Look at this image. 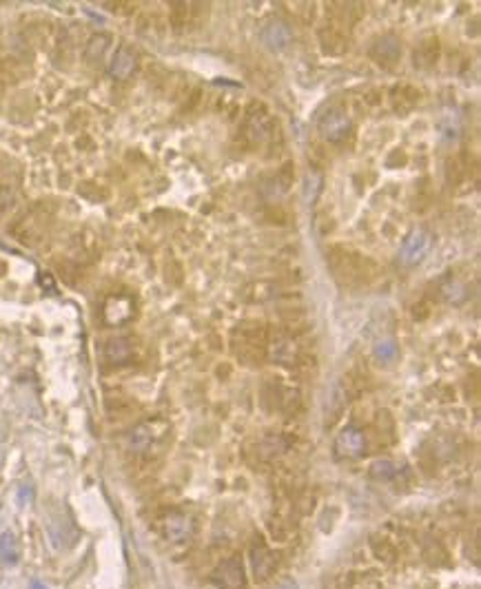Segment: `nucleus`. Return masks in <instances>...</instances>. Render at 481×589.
<instances>
[{
    "instance_id": "16",
    "label": "nucleus",
    "mask_w": 481,
    "mask_h": 589,
    "mask_svg": "<svg viewBox=\"0 0 481 589\" xmlns=\"http://www.w3.org/2000/svg\"><path fill=\"white\" fill-rule=\"evenodd\" d=\"M11 204V191L9 189H0V213L7 211Z\"/></svg>"
},
{
    "instance_id": "9",
    "label": "nucleus",
    "mask_w": 481,
    "mask_h": 589,
    "mask_svg": "<svg viewBox=\"0 0 481 589\" xmlns=\"http://www.w3.org/2000/svg\"><path fill=\"white\" fill-rule=\"evenodd\" d=\"M153 441H156V432H153L151 423H140V426H136L131 432H129V436H126L129 450H134V452L149 450L153 446Z\"/></svg>"
},
{
    "instance_id": "12",
    "label": "nucleus",
    "mask_w": 481,
    "mask_h": 589,
    "mask_svg": "<svg viewBox=\"0 0 481 589\" xmlns=\"http://www.w3.org/2000/svg\"><path fill=\"white\" fill-rule=\"evenodd\" d=\"M104 357H107L109 363L122 365L134 357V346L129 339H111L104 346Z\"/></svg>"
},
{
    "instance_id": "5",
    "label": "nucleus",
    "mask_w": 481,
    "mask_h": 589,
    "mask_svg": "<svg viewBox=\"0 0 481 589\" xmlns=\"http://www.w3.org/2000/svg\"><path fill=\"white\" fill-rule=\"evenodd\" d=\"M431 246V237L426 231H415L409 239H406V244L401 248V262L406 264H417L423 255H426Z\"/></svg>"
},
{
    "instance_id": "17",
    "label": "nucleus",
    "mask_w": 481,
    "mask_h": 589,
    "mask_svg": "<svg viewBox=\"0 0 481 589\" xmlns=\"http://www.w3.org/2000/svg\"><path fill=\"white\" fill-rule=\"evenodd\" d=\"M31 589H45L43 583H31Z\"/></svg>"
},
{
    "instance_id": "1",
    "label": "nucleus",
    "mask_w": 481,
    "mask_h": 589,
    "mask_svg": "<svg viewBox=\"0 0 481 589\" xmlns=\"http://www.w3.org/2000/svg\"><path fill=\"white\" fill-rule=\"evenodd\" d=\"M330 266L335 270V275L340 280L353 284V282H360L364 280V260L357 257L355 253H333L330 257Z\"/></svg>"
},
{
    "instance_id": "2",
    "label": "nucleus",
    "mask_w": 481,
    "mask_h": 589,
    "mask_svg": "<svg viewBox=\"0 0 481 589\" xmlns=\"http://www.w3.org/2000/svg\"><path fill=\"white\" fill-rule=\"evenodd\" d=\"M213 583L220 589H244L247 578H244V567L239 563V558H229L222 563L213 572Z\"/></svg>"
},
{
    "instance_id": "10",
    "label": "nucleus",
    "mask_w": 481,
    "mask_h": 589,
    "mask_svg": "<svg viewBox=\"0 0 481 589\" xmlns=\"http://www.w3.org/2000/svg\"><path fill=\"white\" fill-rule=\"evenodd\" d=\"M399 43L393 38V35H386V38H379L377 43H375V47H373V58L377 60V62H382L384 67H391V65H395L397 62V58H399Z\"/></svg>"
},
{
    "instance_id": "7",
    "label": "nucleus",
    "mask_w": 481,
    "mask_h": 589,
    "mask_svg": "<svg viewBox=\"0 0 481 589\" xmlns=\"http://www.w3.org/2000/svg\"><path fill=\"white\" fill-rule=\"evenodd\" d=\"M164 534H166V539L169 541H187L191 536V521L189 517H184V514L180 512H171V514H166V519H164Z\"/></svg>"
},
{
    "instance_id": "15",
    "label": "nucleus",
    "mask_w": 481,
    "mask_h": 589,
    "mask_svg": "<svg viewBox=\"0 0 481 589\" xmlns=\"http://www.w3.org/2000/svg\"><path fill=\"white\" fill-rule=\"evenodd\" d=\"M395 474V466L391 461H377L371 468V476L373 478H391Z\"/></svg>"
},
{
    "instance_id": "4",
    "label": "nucleus",
    "mask_w": 481,
    "mask_h": 589,
    "mask_svg": "<svg viewBox=\"0 0 481 589\" xmlns=\"http://www.w3.org/2000/svg\"><path fill=\"white\" fill-rule=\"evenodd\" d=\"M364 446H366V441H364V434L355 428H348L344 432H340L337 441H335V450L340 456L344 458H355L364 452Z\"/></svg>"
},
{
    "instance_id": "6",
    "label": "nucleus",
    "mask_w": 481,
    "mask_h": 589,
    "mask_svg": "<svg viewBox=\"0 0 481 589\" xmlns=\"http://www.w3.org/2000/svg\"><path fill=\"white\" fill-rule=\"evenodd\" d=\"M136 65H138L136 53L129 49V47H120L114 53V60H111V65H109V73L116 80H124V78H129L136 71Z\"/></svg>"
},
{
    "instance_id": "8",
    "label": "nucleus",
    "mask_w": 481,
    "mask_h": 589,
    "mask_svg": "<svg viewBox=\"0 0 481 589\" xmlns=\"http://www.w3.org/2000/svg\"><path fill=\"white\" fill-rule=\"evenodd\" d=\"M251 563H253V574H255V580H266L271 574H273V569H275V554L271 549L266 547H255L253 549V554H251Z\"/></svg>"
},
{
    "instance_id": "3",
    "label": "nucleus",
    "mask_w": 481,
    "mask_h": 589,
    "mask_svg": "<svg viewBox=\"0 0 481 589\" xmlns=\"http://www.w3.org/2000/svg\"><path fill=\"white\" fill-rule=\"evenodd\" d=\"M350 128H353L350 118L342 111H328L320 122V131H322L324 140H328V142L346 140V136L350 133Z\"/></svg>"
},
{
    "instance_id": "13",
    "label": "nucleus",
    "mask_w": 481,
    "mask_h": 589,
    "mask_svg": "<svg viewBox=\"0 0 481 589\" xmlns=\"http://www.w3.org/2000/svg\"><path fill=\"white\" fill-rule=\"evenodd\" d=\"M0 558L9 565L18 563V547H16V539L11 532L0 534Z\"/></svg>"
},
{
    "instance_id": "11",
    "label": "nucleus",
    "mask_w": 481,
    "mask_h": 589,
    "mask_svg": "<svg viewBox=\"0 0 481 589\" xmlns=\"http://www.w3.org/2000/svg\"><path fill=\"white\" fill-rule=\"evenodd\" d=\"M291 29L284 25V23H271L264 31H262V43L269 47V49H273V51H277V49H284L288 43H291Z\"/></svg>"
},
{
    "instance_id": "14",
    "label": "nucleus",
    "mask_w": 481,
    "mask_h": 589,
    "mask_svg": "<svg viewBox=\"0 0 481 589\" xmlns=\"http://www.w3.org/2000/svg\"><path fill=\"white\" fill-rule=\"evenodd\" d=\"M435 60H437V38H428L426 43H421L419 49H415V62L433 65Z\"/></svg>"
}]
</instances>
